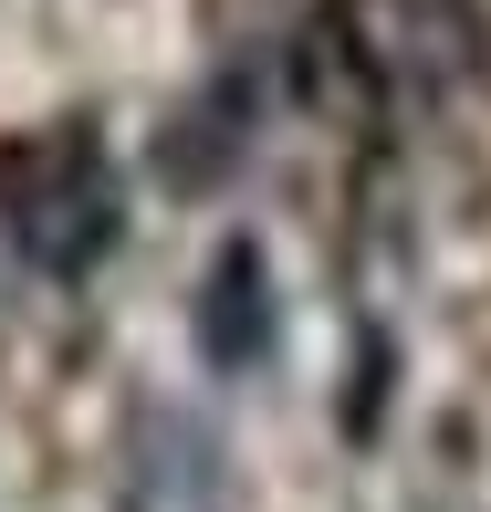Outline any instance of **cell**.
Here are the masks:
<instances>
[{
  "label": "cell",
  "instance_id": "obj_1",
  "mask_svg": "<svg viewBox=\"0 0 491 512\" xmlns=\"http://www.w3.org/2000/svg\"><path fill=\"white\" fill-rule=\"evenodd\" d=\"M189 335H199V366H209V377H251V366L272 356L283 304H272V262H262V241H251V230H230V241L209 251Z\"/></svg>",
  "mask_w": 491,
  "mask_h": 512
},
{
  "label": "cell",
  "instance_id": "obj_2",
  "mask_svg": "<svg viewBox=\"0 0 491 512\" xmlns=\"http://www.w3.org/2000/svg\"><path fill=\"white\" fill-rule=\"evenodd\" d=\"M126 512H230L220 439L189 408H147L136 418V460H126Z\"/></svg>",
  "mask_w": 491,
  "mask_h": 512
},
{
  "label": "cell",
  "instance_id": "obj_3",
  "mask_svg": "<svg viewBox=\"0 0 491 512\" xmlns=\"http://www.w3.org/2000/svg\"><path fill=\"white\" fill-rule=\"evenodd\" d=\"M115 178L105 168H84V178H53L42 199H21L11 209V230H21V251H32V272H53V283H74V272H95L105 262V241H115Z\"/></svg>",
  "mask_w": 491,
  "mask_h": 512
}]
</instances>
